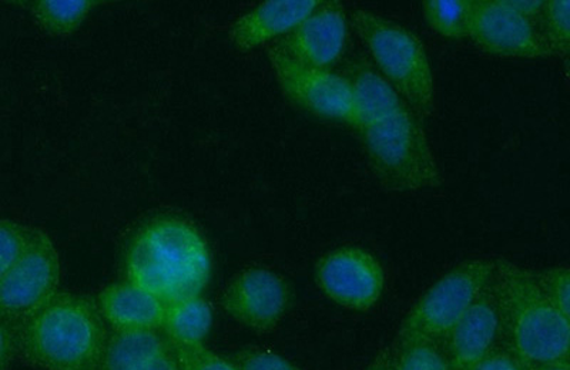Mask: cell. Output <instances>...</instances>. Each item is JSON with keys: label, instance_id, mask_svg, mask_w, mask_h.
I'll return each instance as SVG.
<instances>
[{"label": "cell", "instance_id": "obj_23", "mask_svg": "<svg viewBox=\"0 0 570 370\" xmlns=\"http://www.w3.org/2000/svg\"><path fill=\"white\" fill-rule=\"evenodd\" d=\"M33 230L17 221L0 220V280L12 270L29 246Z\"/></svg>", "mask_w": 570, "mask_h": 370}, {"label": "cell", "instance_id": "obj_30", "mask_svg": "<svg viewBox=\"0 0 570 370\" xmlns=\"http://www.w3.org/2000/svg\"><path fill=\"white\" fill-rule=\"evenodd\" d=\"M141 370H181L180 363L177 361V357L175 351L167 352L163 354L159 359H156L155 362L147 364L146 368Z\"/></svg>", "mask_w": 570, "mask_h": 370}, {"label": "cell", "instance_id": "obj_6", "mask_svg": "<svg viewBox=\"0 0 570 370\" xmlns=\"http://www.w3.org/2000/svg\"><path fill=\"white\" fill-rule=\"evenodd\" d=\"M495 261L460 263L426 289L401 323L396 343L431 341L442 343L465 316L483 289L490 286Z\"/></svg>", "mask_w": 570, "mask_h": 370}, {"label": "cell", "instance_id": "obj_17", "mask_svg": "<svg viewBox=\"0 0 570 370\" xmlns=\"http://www.w3.org/2000/svg\"><path fill=\"white\" fill-rule=\"evenodd\" d=\"M171 351L159 331H114L107 337L98 370H141Z\"/></svg>", "mask_w": 570, "mask_h": 370}, {"label": "cell", "instance_id": "obj_8", "mask_svg": "<svg viewBox=\"0 0 570 370\" xmlns=\"http://www.w3.org/2000/svg\"><path fill=\"white\" fill-rule=\"evenodd\" d=\"M314 276L320 291L348 311H370L385 289L383 266L363 247L344 246L324 253Z\"/></svg>", "mask_w": 570, "mask_h": 370}, {"label": "cell", "instance_id": "obj_15", "mask_svg": "<svg viewBox=\"0 0 570 370\" xmlns=\"http://www.w3.org/2000/svg\"><path fill=\"white\" fill-rule=\"evenodd\" d=\"M101 318L114 331H161L167 303L136 283H114L100 292Z\"/></svg>", "mask_w": 570, "mask_h": 370}, {"label": "cell", "instance_id": "obj_10", "mask_svg": "<svg viewBox=\"0 0 570 370\" xmlns=\"http://www.w3.org/2000/svg\"><path fill=\"white\" fill-rule=\"evenodd\" d=\"M470 39L483 52L499 58L553 56L539 23L513 12L502 0H475Z\"/></svg>", "mask_w": 570, "mask_h": 370}, {"label": "cell", "instance_id": "obj_9", "mask_svg": "<svg viewBox=\"0 0 570 370\" xmlns=\"http://www.w3.org/2000/svg\"><path fill=\"white\" fill-rule=\"evenodd\" d=\"M268 59L279 88L295 106L317 118L350 124L353 101L343 74L299 63L278 44L268 49Z\"/></svg>", "mask_w": 570, "mask_h": 370}, {"label": "cell", "instance_id": "obj_12", "mask_svg": "<svg viewBox=\"0 0 570 370\" xmlns=\"http://www.w3.org/2000/svg\"><path fill=\"white\" fill-rule=\"evenodd\" d=\"M347 34L343 3L320 0L318 7L277 44L299 63L331 70L344 53Z\"/></svg>", "mask_w": 570, "mask_h": 370}, {"label": "cell", "instance_id": "obj_32", "mask_svg": "<svg viewBox=\"0 0 570 370\" xmlns=\"http://www.w3.org/2000/svg\"><path fill=\"white\" fill-rule=\"evenodd\" d=\"M529 370H570V363L568 359V361L538 364V367L529 368Z\"/></svg>", "mask_w": 570, "mask_h": 370}, {"label": "cell", "instance_id": "obj_11", "mask_svg": "<svg viewBox=\"0 0 570 370\" xmlns=\"http://www.w3.org/2000/svg\"><path fill=\"white\" fill-rule=\"evenodd\" d=\"M289 303L287 282L267 268L238 272L223 293L222 307L240 326L269 332L282 322Z\"/></svg>", "mask_w": 570, "mask_h": 370}, {"label": "cell", "instance_id": "obj_3", "mask_svg": "<svg viewBox=\"0 0 570 370\" xmlns=\"http://www.w3.org/2000/svg\"><path fill=\"white\" fill-rule=\"evenodd\" d=\"M107 337L98 303L75 293H56L22 323L19 344L40 368L98 370Z\"/></svg>", "mask_w": 570, "mask_h": 370}, {"label": "cell", "instance_id": "obj_24", "mask_svg": "<svg viewBox=\"0 0 570 370\" xmlns=\"http://www.w3.org/2000/svg\"><path fill=\"white\" fill-rule=\"evenodd\" d=\"M538 286L548 301L570 319V270L567 266L534 271Z\"/></svg>", "mask_w": 570, "mask_h": 370}, {"label": "cell", "instance_id": "obj_18", "mask_svg": "<svg viewBox=\"0 0 570 370\" xmlns=\"http://www.w3.org/2000/svg\"><path fill=\"white\" fill-rule=\"evenodd\" d=\"M212 326L210 306L202 297H196L169 303L161 331L171 347L197 348L205 344Z\"/></svg>", "mask_w": 570, "mask_h": 370}, {"label": "cell", "instance_id": "obj_1", "mask_svg": "<svg viewBox=\"0 0 570 370\" xmlns=\"http://www.w3.org/2000/svg\"><path fill=\"white\" fill-rule=\"evenodd\" d=\"M127 281L163 302L202 297L212 276V256L196 227L178 218H156L141 227L126 256Z\"/></svg>", "mask_w": 570, "mask_h": 370}, {"label": "cell", "instance_id": "obj_4", "mask_svg": "<svg viewBox=\"0 0 570 370\" xmlns=\"http://www.w3.org/2000/svg\"><path fill=\"white\" fill-rule=\"evenodd\" d=\"M351 20L374 68L421 120L431 118L435 111V80L421 39L371 10L355 9Z\"/></svg>", "mask_w": 570, "mask_h": 370}, {"label": "cell", "instance_id": "obj_13", "mask_svg": "<svg viewBox=\"0 0 570 370\" xmlns=\"http://www.w3.org/2000/svg\"><path fill=\"white\" fill-rule=\"evenodd\" d=\"M502 341L501 312L495 283L483 289L480 298L442 342L452 370H470L499 348Z\"/></svg>", "mask_w": 570, "mask_h": 370}, {"label": "cell", "instance_id": "obj_7", "mask_svg": "<svg viewBox=\"0 0 570 370\" xmlns=\"http://www.w3.org/2000/svg\"><path fill=\"white\" fill-rule=\"evenodd\" d=\"M59 282L58 250L46 232L33 230L23 256L0 280V317L22 326L58 293Z\"/></svg>", "mask_w": 570, "mask_h": 370}, {"label": "cell", "instance_id": "obj_5", "mask_svg": "<svg viewBox=\"0 0 570 370\" xmlns=\"http://www.w3.org/2000/svg\"><path fill=\"white\" fill-rule=\"evenodd\" d=\"M366 160L385 190L420 192L442 186L422 120L409 108L358 131Z\"/></svg>", "mask_w": 570, "mask_h": 370}, {"label": "cell", "instance_id": "obj_20", "mask_svg": "<svg viewBox=\"0 0 570 370\" xmlns=\"http://www.w3.org/2000/svg\"><path fill=\"white\" fill-rule=\"evenodd\" d=\"M475 0H425L422 14L434 32L450 39H470Z\"/></svg>", "mask_w": 570, "mask_h": 370}, {"label": "cell", "instance_id": "obj_28", "mask_svg": "<svg viewBox=\"0 0 570 370\" xmlns=\"http://www.w3.org/2000/svg\"><path fill=\"white\" fill-rule=\"evenodd\" d=\"M14 348V334L12 323L0 317V370H7L12 359Z\"/></svg>", "mask_w": 570, "mask_h": 370}, {"label": "cell", "instance_id": "obj_26", "mask_svg": "<svg viewBox=\"0 0 570 370\" xmlns=\"http://www.w3.org/2000/svg\"><path fill=\"white\" fill-rule=\"evenodd\" d=\"M230 361L240 370H302L268 349H244L233 354Z\"/></svg>", "mask_w": 570, "mask_h": 370}, {"label": "cell", "instance_id": "obj_16", "mask_svg": "<svg viewBox=\"0 0 570 370\" xmlns=\"http://www.w3.org/2000/svg\"><path fill=\"white\" fill-rule=\"evenodd\" d=\"M343 76L347 80L353 101L350 126L356 131L409 108L374 66L364 62L351 63Z\"/></svg>", "mask_w": 570, "mask_h": 370}, {"label": "cell", "instance_id": "obj_21", "mask_svg": "<svg viewBox=\"0 0 570 370\" xmlns=\"http://www.w3.org/2000/svg\"><path fill=\"white\" fill-rule=\"evenodd\" d=\"M392 367L394 370H452L442 343L431 341L396 343Z\"/></svg>", "mask_w": 570, "mask_h": 370}, {"label": "cell", "instance_id": "obj_25", "mask_svg": "<svg viewBox=\"0 0 570 370\" xmlns=\"http://www.w3.org/2000/svg\"><path fill=\"white\" fill-rule=\"evenodd\" d=\"M171 348L181 370H240L230 359L208 351L205 344L197 348Z\"/></svg>", "mask_w": 570, "mask_h": 370}, {"label": "cell", "instance_id": "obj_27", "mask_svg": "<svg viewBox=\"0 0 570 370\" xmlns=\"http://www.w3.org/2000/svg\"><path fill=\"white\" fill-rule=\"evenodd\" d=\"M470 370H529L525 363L518 359L507 348H497Z\"/></svg>", "mask_w": 570, "mask_h": 370}, {"label": "cell", "instance_id": "obj_31", "mask_svg": "<svg viewBox=\"0 0 570 370\" xmlns=\"http://www.w3.org/2000/svg\"><path fill=\"white\" fill-rule=\"evenodd\" d=\"M364 370H394L391 349L381 352Z\"/></svg>", "mask_w": 570, "mask_h": 370}, {"label": "cell", "instance_id": "obj_29", "mask_svg": "<svg viewBox=\"0 0 570 370\" xmlns=\"http://www.w3.org/2000/svg\"><path fill=\"white\" fill-rule=\"evenodd\" d=\"M502 2L521 17L539 22L547 0H502Z\"/></svg>", "mask_w": 570, "mask_h": 370}, {"label": "cell", "instance_id": "obj_2", "mask_svg": "<svg viewBox=\"0 0 570 370\" xmlns=\"http://www.w3.org/2000/svg\"><path fill=\"white\" fill-rule=\"evenodd\" d=\"M493 283L505 348L528 368L568 361L570 319L543 296L534 271L497 260Z\"/></svg>", "mask_w": 570, "mask_h": 370}, {"label": "cell", "instance_id": "obj_19", "mask_svg": "<svg viewBox=\"0 0 570 370\" xmlns=\"http://www.w3.org/2000/svg\"><path fill=\"white\" fill-rule=\"evenodd\" d=\"M96 0H39L32 7L36 22L52 37H69L75 33L91 10Z\"/></svg>", "mask_w": 570, "mask_h": 370}, {"label": "cell", "instance_id": "obj_14", "mask_svg": "<svg viewBox=\"0 0 570 370\" xmlns=\"http://www.w3.org/2000/svg\"><path fill=\"white\" fill-rule=\"evenodd\" d=\"M320 0H267L249 10L230 29V42L240 52H248L264 43L292 32L307 18Z\"/></svg>", "mask_w": 570, "mask_h": 370}, {"label": "cell", "instance_id": "obj_22", "mask_svg": "<svg viewBox=\"0 0 570 370\" xmlns=\"http://www.w3.org/2000/svg\"><path fill=\"white\" fill-rule=\"evenodd\" d=\"M538 23L553 56L567 59L570 50L569 0H547Z\"/></svg>", "mask_w": 570, "mask_h": 370}]
</instances>
